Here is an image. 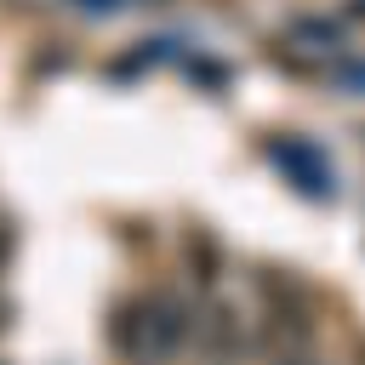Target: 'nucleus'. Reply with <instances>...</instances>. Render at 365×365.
<instances>
[{
  "label": "nucleus",
  "mask_w": 365,
  "mask_h": 365,
  "mask_svg": "<svg viewBox=\"0 0 365 365\" xmlns=\"http://www.w3.org/2000/svg\"><path fill=\"white\" fill-rule=\"evenodd\" d=\"M188 331H194L188 308H182L177 297H165V291H154V297H143V302H120L114 319H108L114 354H125V359H137V365L177 354V348L188 342Z\"/></svg>",
  "instance_id": "nucleus-1"
},
{
  "label": "nucleus",
  "mask_w": 365,
  "mask_h": 365,
  "mask_svg": "<svg viewBox=\"0 0 365 365\" xmlns=\"http://www.w3.org/2000/svg\"><path fill=\"white\" fill-rule=\"evenodd\" d=\"M262 154L308 194V200H331L336 194V177H331V165H325V154L314 148V143H302V137H285V131H274L268 143H262Z\"/></svg>",
  "instance_id": "nucleus-2"
},
{
  "label": "nucleus",
  "mask_w": 365,
  "mask_h": 365,
  "mask_svg": "<svg viewBox=\"0 0 365 365\" xmlns=\"http://www.w3.org/2000/svg\"><path fill=\"white\" fill-rule=\"evenodd\" d=\"M188 336H200V354H205L211 365H228V359L240 354V314H234V308H211L205 319H194Z\"/></svg>",
  "instance_id": "nucleus-3"
},
{
  "label": "nucleus",
  "mask_w": 365,
  "mask_h": 365,
  "mask_svg": "<svg viewBox=\"0 0 365 365\" xmlns=\"http://www.w3.org/2000/svg\"><path fill=\"white\" fill-rule=\"evenodd\" d=\"M188 257H194V279H200V285H211V279H217V268H222V262H217V245H211L205 234H188Z\"/></svg>",
  "instance_id": "nucleus-4"
},
{
  "label": "nucleus",
  "mask_w": 365,
  "mask_h": 365,
  "mask_svg": "<svg viewBox=\"0 0 365 365\" xmlns=\"http://www.w3.org/2000/svg\"><path fill=\"white\" fill-rule=\"evenodd\" d=\"M0 325H6V302H0Z\"/></svg>",
  "instance_id": "nucleus-5"
}]
</instances>
